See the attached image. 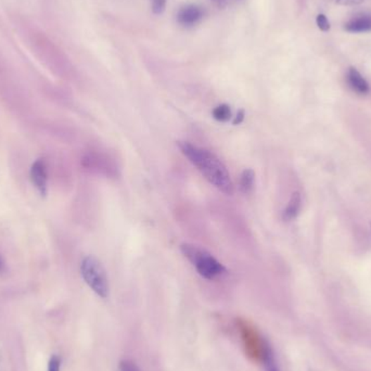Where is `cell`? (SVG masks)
<instances>
[{"mask_svg": "<svg viewBox=\"0 0 371 371\" xmlns=\"http://www.w3.org/2000/svg\"><path fill=\"white\" fill-rule=\"evenodd\" d=\"M178 148L212 186L227 196L234 194V182L229 172L213 152L188 142H178Z\"/></svg>", "mask_w": 371, "mask_h": 371, "instance_id": "cell-1", "label": "cell"}, {"mask_svg": "<svg viewBox=\"0 0 371 371\" xmlns=\"http://www.w3.org/2000/svg\"><path fill=\"white\" fill-rule=\"evenodd\" d=\"M180 251L184 258L194 265L198 274L206 279H215L216 277L222 276L226 272L224 265L201 246L182 244Z\"/></svg>", "mask_w": 371, "mask_h": 371, "instance_id": "cell-2", "label": "cell"}, {"mask_svg": "<svg viewBox=\"0 0 371 371\" xmlns=\"http://www.w3.org/2000/svg\"><path fill=\"white\" fill-rule=\"evenodd\" d=\"M83 279L100 298H108L110 292L109 279L102 263L92 256H86L81 264Z\"/></svg>", "mask_w": 371, "mask_h": 371, "instance_id": "cell-3", "label": "cell"}, {"mask_svg": "<svg viewBox=\"0 0 371 371\" xmlns=\"http://www.w3.org/2000/svg\"><path fill=\"white\" fill-rule=\"evenodd\" d=\"M203 17L204 10L202 9V7L190 4V5H186L180 8L177 13V21L180 25L190 27V26L198 24L199 22L203 19Z\"/></svg>", "mask_w": 371, "mask_h": 371, "instance_id": "cell-4", "label": "cell"}, {"mask_svg": "<svg viewBox=\"0 0 371 371\" xmlns=\"http://www.w3.org/2000/svg\"><path fill=\"white\" fill-rule=\"evenodd\" d=\"M31 180L42 196L47 194V168L43 160H37L31 168Z\"/></svg>", "mask_w": 371, "mask_h": 371, "instance_id": "cell-5", "label": "cell"}, {"mask_svg": "<svg viewBox=\"0 0 371 371\" xmlns=\"http://www.w3.org/2000/svg\"><path fill=\"white\" fill-rule=\"evenodd\" d=\"M344 30L348 33H368L371 32V13H360L348 20L344 25Z\"/></svg>", "mask_w": 371, "mask_h": 371, "instance_id": "cell-6", "label": "cell"}, {"mask_svg": "<svg viewBox=\"0 0 371 371\" xmlns=\"http://www.w3.org/2000/svg\"><path fill=\"white\" fill-rule=\"evenodd\" d=\"M301 208H302V196L300 192L296 191L291 196L286 208L282 212V218L284 222H291L296 220L300 214Z\"/></svg>", "mask_w": 371, "mask_h": 371, "instance_id": "cell-7", "label": "cell"}, {"mask_svg": "<svg viewBox=\"0 0 371 371\" xmlns=\"http://www.w3.org/2000/svg\"><path fill=\"white\" fill-rule=\"evenodd\" d=\"M348 81L351 87H352L355 92H358V94L365 95V94H367V92H369V90H370V88H369V84L367 83L366 80L363 77L362 74L357 71L355 68H350V69H348Z\"/></svg>", "mask_w": 371, "mask_h": 371, "instance_id": "cell-8", "label": "cell"}, {"mask_svg": "<svg viewBox=\"0 0 371 371\" xmlns=\"http://www.w3.org/2000/svg\"><path fill=\"white\" fill-rule=\"evenodd\" d=\"M254 182H256V173L252 168H246L240 175L239 188L242 194H250L254 188Z\"/></svg>", "mask_w": 371, "mask_h": 371, "instance_id": "cell-9", "label": "cell"}, {"mask_svg": "<svg viewBox=\"0 0 371 371\" xmlns=\"http://www.w3.org/2000/svg\"><path fill=\"white\" fill-rule=\"evenodd\" d=\"M214 120L218 122H228L232 118V112L229 106L226 103L220 104L212 112Z\"/></svg>", "mask_w": 371, "mask_h": 371, "instance_id": "cell-10", "label": "cell"}, {"mask_svg": "<svg viewBox=\"0 0 371 371\" xmlns=\"http://www.w3.org/2000/svg\"><path fill=\"white\" fill-rule=\"evenodd\" d=\"M264 365L266 371H279L276 360H275L274 354L268 346H266L264 351Z\"/></svg>", "mask_w": 371, "mask_h": 371, "instance_id": "cell-11", "label": "cell"}, {"mask_svg": "<svg viewBox=\"0 0 371 371\" xmlns=\"http://www.w3.org/2000/svg\"><path fill=\"white\" fill-rule=\"evenodd\" d=\"M317 26L322 32H328L330 30V22L324 13H320L316 18Z\"/></svg>", "mask_w": 371, "mask_h": 371, "instance_id": "cell-12", "label": "cell"}, {"mask_svg": "<svg viewBox=\"0 0 371 371\" xmlns=\"http://www.w3.org/2000/svg\"><path fill=\"white\" fill-rule=\"evenodd\" d=\"M118 370L120 371H142L140 370L139 367H138V365L136 364L135 362H132V360H122V362L120 363V366H118Z\"/></svg>", "mask_w": 371, "mask_h": 371, "instance_id": "cell-13", "label": "cell"}, {"mask_svg": "<svg viewBox=\"0 0 371 371\" xmlns=\"http://www.w3.org/2000/svg\"><path fill=\"white\" fill-rule=\"evenodd\" d=\"M166 1L168 0H151L152 11L156 15H161L162 12L165 10Z\"/></svg>", "mask_w": 371, "mask_h": 371, "instance_id": "cell-14", "label": "cell"}, {"mask_svg": "<svg viewBox=\"0 0 371 371\" xmlns=\"http://www.w3.org/2000/svg\"><path fill=\"white\" fill-rule=\"evenodd\" d=\"M48 371H60V358L57 355H54L50 358Z\"/></svg>", "mask_w": 371, "mask_h": 371, "instance_id": "cell-15", "label": "cell"}, {"mask_svg": "<svg viewBox=\"0 0 371 371\" xmlns=\"http://www.w3.org/2000/svg\"><path fill=\"white\" fill-rule=\"evenodd\" d=\"M244 118H246V113H244V110H240L237 115L234 116V120H232V124L234 125H240V124L244 123Z\"/></svg>", "mask_w": 371, "mask_h": 371, "instance_id": "cell-16", "label": "cell"}, {"mask_svg": "<svg viewBox=\"0 0 371 371\" xmlns=\"http://www.w3.org/2000/svg\"><path fill=\"white\" fill-rule=\"evenodd\" d=\"M337 4L342 6H357L364 3L365 0H336Z\"/></svg>", "mask_w": 371, "mask_h": 371, "instance_id": "cell-17", "label": "cell"}, {"mask_svg": "<svg viewBox=\"0 0 371 371\" xmlns=\"http://www.w3.org/2000/svg\"><path fill=\"white\" fill-rule=\"evenodd\" d=\"M214 4H216V5L218 6V7H224L225 5H226V1L227 0H213Z\"/></svg>", "mask_w": 371, "mask_h": 371, "instance_id": "cell-18", "label": "cell"}, {"mask_svg": "<svg viewBox=\"0 0 371 371\" xmlns=\"http://www.w3.org/2000/svg\"><path fill=\"white\" fill-rule=\"evenodd\" d=\"M4 270V262L1 258H0V272Z\"/></svg>", "mask_w": 371, "mask_h": 371, "instance_id": "cell-19", "label": "cell"}]
</instances>
